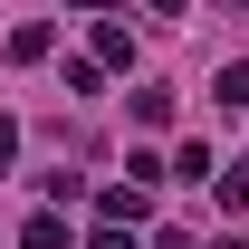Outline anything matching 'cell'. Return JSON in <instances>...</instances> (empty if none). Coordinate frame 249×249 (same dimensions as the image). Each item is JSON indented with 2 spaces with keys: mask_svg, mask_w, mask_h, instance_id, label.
I'll return each mask as SVG.
<instances>
[{
  "mask_svg": "<svg viewBox=\"0 0 249 249\" xmlns=\"http://www.w3.org/2000/svg\"><path fill=\"white\" fill-rule=\"evenodd\" d=\"M19 249H77V240H67V220H58V211H38L29 230H19Z\"/></svg>",
  "mask_w": 249,
  "mask_h": 249,
  "instance_id": "7a4b0ae2",
  "label": "cell"
},
{
  "mask_svg": "<svg viewBox=\"0 0 249 249\" xmlns=\"http://www.w3.org/2000/svg\"><path fill=\"white\" fill-rule=\"evenodd\" d=\"M134 124H173V87H144V96H134Z\"/></svg>",
  "mask_w": 249,
  "mask_h": 249,
  "instance_id": "8992f818",
  "label": "cell"
},
{
  "mask_svg": "<svg viewBox=\"0 0 249 249\" xmlns=\"http://www.w3.org/2000/svg\"><path fill=\"white\" fill-rule=\"evenodd\" d=\"M154 10H163V19H182V10H192V0H154Z\"/></svg>",
  "mask_w": 249,
  "mask_h": 249,
  "instance_id": "30bf717a",
  "label": "cell"
},
{
  "mask_svg": "<svg viewBox=\"0 0 249 249\" xmlns=\"http://www.w3.org/2000/svg\"><path fill=\"white\" fill-rule=\"evenodd\" d=\"M211 192H220V211H249V163H230V173H211Z\"/></svg>",
  "mask_w": 249,
  "mask_h": 249,
  "instance_id": "5b68a950",
  "label": "cell"
},
{
  "mask_svg": "<svg viewBox=\"0 0 249 249\" xmlns=\"http://www.w3.org/2000/svg\"><path fill=\"white\" fill-rule=\"evenodd\" d=\"M211 96H220V106H249V67H220V87H211Z\"/></svg>",
  "mask_w": 249,
  "mask_h": 249,
  "instance_id": "52a82bcc",
  "label": "cell"
},
{
  "mask_svg": "<svg viewBox=\"0 0 249 249\" xmlns=\"http://www.w3.org/2000/svg\"><path fill=\"white\" fill-rule=\"evenodd\" d=\"M67 10H106V0H67Z\"/></svg>",
  "mask_w": 249,
  "mask_h": 249,
  "instance_id": "8fae6325",
  "label": "cell"
},
{
  "mask_svg": "<svg viewBox=\"0 0 249 249\" xmlns=\"http://www.w3.org/2000/svg\"><path fill=\"white\" fill-rule=\"evenodd\" d=\"M96 58H106V67H124V58H134V38H124V19H96Z\"/></svg>",
  "mask_w": 249,
  "mask_h": 249,
  "instance_id": "277c9868",
  "label": "cell"
},
{
  "mask_svg": "<svg viewBox=\"0 0 249 249\" xmlns=\"http://www.w3.org/2000/svg\"><path fill=\"white\" fill-rule=\"evenodd\" d=\"M77 249H134V230H115V220H106V230H96V240H77Z\"/></svg>",
  "mask_w": 249,
  "mask_h": 249,
  "instance_id": "ba28073f",
  "label": "cell"
},
{
  "mask_svg": "<svg viewBox=\"0 0 249 249\" xmlns=\"http://www.w3.org/2000/svg\"><path fill=\"white\" fill-rule=\"evenodd\" d=\"M10 154H19V124H10V115H0V173H10Z\"/></svg>",
  "mask_w": 249,
  "mask_h": 249,
  "instance_id": "9c48e42d",
  "label": "cell"
},
{
  "mask_svg": "<svg viewBox=\"0 0 249 249\" xmlns=\"http://www.w3.org/2000/svg\"><path fill=\"white\" fill-rule=\"evenodd\" d=\"M96 211L115 220V230H134V220L154 211V192H144V182H106V192H96Z\"/></svg>",
  "mask_w": 249,
  "mask_h": 249,
  "instance_id": "6da1fadb",
  "label": "cell"
},
{
  "mask_svg": "<svg viewBox=\"0 0 249 249\" xmlns=\"http://www.w3.org/2000/svg\"><path fill=\"white\" fill-rule=\"evenodd\" d=\"M220 163H211V144H182V154H173V182H211Z\"/></svg>",
  "mask_w": 249,
  "mask_h": 249,
  "instance_id": "3957f363",
  "label": "cell"
}]
</instances>
